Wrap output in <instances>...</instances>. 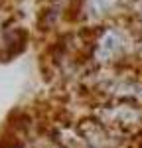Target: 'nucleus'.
<instances>
[{"label":"nucleus","instance_id":"nucleus-1","mask_svg":"<svg viewBox=\"0 0 142 148\" xmlns=\"http://www.w3.org/2000/svg\"><path fill=\"white\" fill-rule=\"evenodd\" d=\"M91 116L130 138L142 134V105L124 101H105L95 107Z\"/></svg>","mask_w":142,"mask_h":148}]
</instances>
